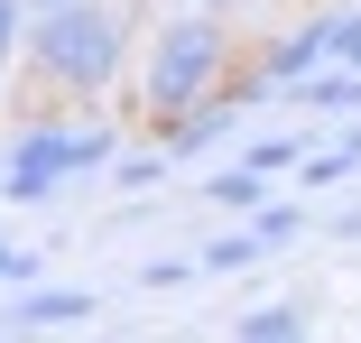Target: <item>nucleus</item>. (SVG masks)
I'll list each match as a JSON object with an SVG mask.
<instances>
[{
  "mask_svg": "<svg viewBox=\"0 0 361 343\" xmlns=\"http://www.w3.org/2000/svg\"><path fill=\"white\" fill-rule=\"evenodd\" d=\"M297 102H315L324 121H361V65H334L324 56V75H306V84H287Z\"/></svg>",
  "mask_w": 361,
  "mask_h": 343,
  "instance_id": "nucleus-8",
  "label": "nucleus"
},
{
  "mask_svg": "<svg viewBox=\"0 0 361 343\" xmlns=\"http://www.w3.org/2000/svg\"><path fill=\"white\" fill-rule=\"evenodd\" d=\"M47 10H65V0H28V19H47Z\"/></svg>",
  "mask_w": 361,
  "mask_h": 343,
  "instance_id": "nucleus-21",
  "label": "nucleus"
},
{
  "mask_svg": "<svg viewBox=\"0 0 361 343\" xmlns=\"http://www.w3.org/2000/svg\"><path fill=\"white\" fill-rule=\"evenodd\" d=\"M241 158H250V167H259V176L278 186V176H297V167H306V140H297V130H287V140H250Z\"/></svg>",
  "mask_w": 361,
  "mask_h": 343,
  "instance_id": "nucleus-12",
  "label": "nucleus"
},
{
  "mask_svg": "<svg viewBox=\"0 0 361 343\" xmlns=\"http://www.w3.org/2000/svg\"><path fill=\"white\" fill-rule=\"evenodd\" d=\"M167 167H176V149H167V140H139V149H111V167H102V176H111L121 195H158V186H167Z\"/></svg>",
  "mask_w": 361,
  "mask_h": 343,
  "instance_id": "nucleus-9",
  "label": "nucleus"
},
{
  "mask_svg": "<svg viewBox=\"0 0 361 343\" xmlns=\"http://www.w3.org/2000/svg\"><path fill=\"white\" fill-rule=\"evenodd\" d=\"M324 56L334 65H361V10H324Z\"/></svg>",
  "mask_w": 361,
  "mask_h": 343,
  "instance_id": "nucleus-14",
  "label": "nucleus"
},
{
  "mask_svg": "<svg viewBox=\"0 0 361 343\" xmlns=\"http://www.w3.org/2000/svg\"><path fill=\"white\" fill-rule=\"evenodd\" d=\"M28 279H37V260H28L19 241H0V288H28Z\"/></svg>",
  "mask_w": 361,
  "mask_h": 343,
  "instance_id": "nucleus-18",
  "label": "nucleus"
},
{
  "mask_svg": "<svg viewBox=\"0 0 361 343\" xmlns=\"http://www.w3.org/2000/svg\"><path fill=\"white\" fill-rule=\"evenodd\" d=\"M334 241H361V204H352V214H343V223H334Z\"/></svg>",
  "mask_w": 361,
  "mask_h": 343,
  "instance_id": "nucleus-19",
  "label": "nucleus"
},
{
  "mask_svg": "<svg viewBox=\"0 0 361 343\" xmlns=\"http://www.w3.org/2000/svg\"><path fill=\"white\" fill-rule=\"evenodd\" d=\"M204 10H223V19H232V10H250V0H204Z\"/></svg>",
  "mask_w": 361,
  "mask_h": 343,
  "instance_id": "nucleus-20",
  "label": "nucleus"
},
{
  "mask_svg": "<svg viewBox=\"0 0 361 343\" xmlns=\"http://www.w3.org/2000/svg\"><path fill=\"white\" fill-rule=\"evenodd\" d=\"M130 65V0H65V10L28 19V84L37 93H111Z\"/></svg>",
  "mask_w": 361,
  "mask_h": 343,
  "instance_id": "nucleus-1",
  "label": "nucleus"
},
{
  "mask_svg": "<svg viewBox=\"0 0 361 343\" xmlns=\"http://www.w3.org/2000/svg\"><path fill=\"white\" fill-rule=\"evenodd\" d=\"M185 279H204L195 260H149V269H139V288H185Z\"/></svg>",
  "mask_w": 361,
  "mask_h": 343,
  "instance_id": "nucleus-17",
  "label": "nucleus"
},
{
  "mask_svg": "<svg viewBox=\"0 0 361 343\" xmlns=\"http://www.w3.org/2000/svg\"><path fill=\"white\" fill-rule=\"evenodd\" d=\"M297 176H306V186H352V176H361V158H352V149L334 140V149H315V158H306Z\"/></svg>",
  "mask_w": 361,
  "mask_h": 343,
  "instance_id": "nucleus-13",
  "label": "nucleus"
},
{
  "mask_svg": "<svg viewBox=\"0 0 361 343\" xmlns=\"http://www.w3.org/2000/svg\"><path fill=\"white\" fill-rule=\"evenodd\" d=\"M250 260H269V232H259L250 214H232V232H213V241L195 251L204 279H232V269H250Z\"/></svg>",
  "mask_w": 361,
  "mask_h": 343,
  "instance_id": "nucleus-7",
  "label": "nucleus"
},
{
  "mask_svg": "<svg viewBox=\"0 0 361 343\" xmlns=\"http://www.w3.org/2000/svg\"><path fill=\"white\" fill-rule=\"evenodd\" d=\"M241 65V37L223 10H185L149 37V65H139V121L167 130L176 112H195L204 93H223V75Z\"/></svg>",
  "mask_w": 361,
  "mask_h": 343,
  "instance_id": "nucleus-2",
  "label": "nucleus"
},
{
  "mask_svg": "<svg viewBox=\"0 0 361 343\" xmlns=\"http://www.w3.org/2000/svg\"><path fill=\"white\" fill-rule=\"evenodd\" d=\"M250 223L269 232V251H287V241H306V214H297V204H259Z\"/></svg>",
  "mask_w": 361,
  "mask_h": 343,
  "instance_id": "nucleus-15",
  "label": "nucleus"
},
{
  "mask_svg": "<svg viewBox=\"0 0 361 343\" xmlns=\"http://www.w3.org/2000/svg\"><path fill=\"white\" fill-rule=\"evenodd\" d=\"M204 204H223V214H259V204H269V176H259L250 158H241V167H213Z\"/></svg>",
  "mask_w": 361,
  "mask_h": 343,
  "instance_id": "nucleus-11",
  "label": "nucleus"
},
{
  "mask_svg": "<svg viewBox=\"0 0 361 343\" xmlns=\"http://www.w3.org/2000/svg\"><path fill=\"white\" fill-rule=\"evenodd\" d=\"M111 149L121 140L102 121H28L10 140V158H0V195H10V204H65V186L93 176V167H111Z\"/></svg>",
  "mask_w": 361,
  "mask_h": 343,
  "instance_id": "nucleus-3",
  "label": "nucleus"
},
{
  "mask_svg": "<svg viewBox=\"0 0 361 343\" xmlns=\"http://www.w3.org/2000/svg\"><path fill=\"white\" fill-rule=\"evenodd\" d=\"M176 10H204V0H176Z\"/></svg>",
  "mask_w": 361,
  "mask_h": 343,
  "instance_id": "nucleus-23",
  "label": "nucleus"
},
{
  "mask_svg": "<svg viewBox=\"0 0 361 343\" xmlns=\"http://www.w3.org/2000/svg\"><path fill=\"white\" fill-rule=\"evenodd\" d=\"M102 306H93V288H10V315H0V325H10V334H75V325H93Z\"/></svg>",
  "mask_w": 361,
  "mask_h": 343,
  "instance_id": "nucleus-4",
  "label": "nucleus"
},
{
  "mask_svg": "<svg viewBox=\"0 0 361 343\" xmlns=\"http://www.w3.org/2000/svg\"><path fill=\"white\" fill-rule=\"evenodd\" d=\"M250 56L269 65V75H278V84H306V75H315V65H324V10H315L306 28H278V37H259Z\"/></svg>",
  "mask_w": 361,
  "mask_h": 343,
  "instance_id": "nucleus-6",
  "label": "nucleus"
},
{
  "mask_svg": "<svg viewBox=\"0 0 361 343\" xmlns=\"http://www.w3.org/2000/svg\"><path fill=\"white\" fill-rule=\"evenodd\" d=\"M343 149H352V158H361V121H352V130H343Z\"/></svg>",
  "mask_w": 361,
  "mask_h": 343,
  "instance_id": "nucleus-22",
  "label": "nucleus"
},
{
  "mask_svg": "<svg viewBox=\"0 0 361 343\" xmlns=\"http://www.w3.org/2000/svg\"><path fill=\"white\" fill-rule=\"evenodd\" d=\"M241 112H250L241 93H204L195 112H176V121L158 130V140H167L176 158H204V149H223V140H232V130H241Z\"/></svg>",
  "mask_w": 361,
  "mask_h": 343,
  "instance_id": "nucleus-5",
  "label": "nucleus"
},
{
  "mask_svg": "<svg viewBox=\"0 0 361 343\" xmlns=\"http://www.w3.org/2000/svg\"><path fill=\"white\" fill-rule=\"evenodd\" d=\"M232 334H241V343H297V334H306V306H297V297L241 306V315H232Z\"/></svg>",
  "mask_w": 361,
  "mask_h": 343,
  "instance_id": "nucleus-10",
  "label": "nucleus"
},
{
  "mask_svg": "<svg viewBox=\"0 0 361 343\" xmlns=\"http://www.w3.org/2000/svg\"><path fill=\"white\" fill-rule=\"evenodd\" d=\"M28 47V0H0V65Z\"/></svg>",
  "mask_w": 361,
  "mask_h": 343,
  "instance_id": "nucleus-16",
  "label": "nucleus"
}]
</instances>
